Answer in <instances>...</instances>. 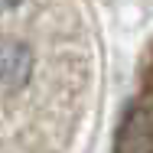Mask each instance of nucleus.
I'll use <instances>...</instances> for the list:
<instances>
[{
	"label": "nucleus",
	"mask_w": 153,
	"mask_h": 153,
	"mask_svg": "<svg viewBox=\"0 0 153 153\" xmlns=\"http://www.w3.org/2000/svg\"><path fill=\"white\" fill-rule=\"evenodd\" d=\"M121 153H153V98L130 104L117 137Z\"/></svg>",
	"instance_id": "obj_1"
},
{
	"label": "nucleus",
	"mask_w": 153,
	"mask_h": 153,
	"mask_svg": "<svg viewBox=\"0 0 153 153\" xmlns=\"http://www.w3.org/2000/svg\"><path fill=\"white\" fill-rule=\"evenodd\" d=\"M33 75V52L26 42L0 36V91H20Z\"/></svg>",
	"instance_id": "obj_2"
},
{
	"label": "nucleus",
	"mask_w": 153,
	"mask_h": 153,
	"mask_svg": "<svg viewBox=\"0 0 153 153\" xmlns=\"http://www.w3.org/2000/svg\"><path fill=\"white\" fill-rule=\"evenodd\" d=\"M13 7H20V0H0V13H7V10H13Z\"/></svg>",
	"instance_id": "obj_3"
}]
</instances>
